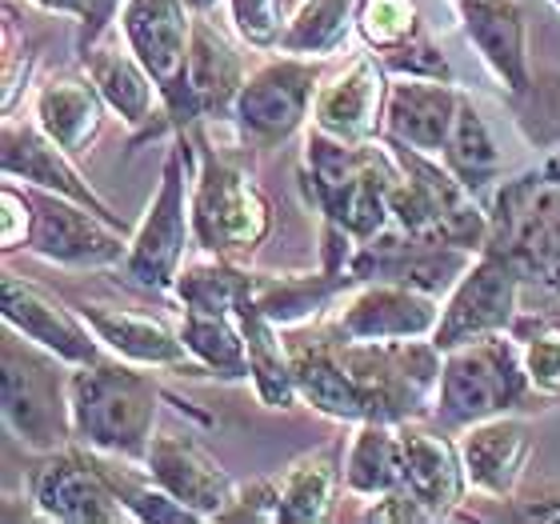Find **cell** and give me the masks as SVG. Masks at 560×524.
Listing matches in <instances>:
<instances>
[{"label":"cell","instance_id":"e0dca14e","mask_svg":"<svg viewBox=\"0 0 560 524\" xmlns=\"http://www.w3.org/2000/svg\"><path fill=\"white\" fill-rule=\"evenodd\" d=\"M400 441H405V489L417 497L429 521L453 516L468 489L460 449L436 432L417 429L409 420H400Z\"/></svg>","mask_w":560,"mask_h":524},{"label":"cell","instance_id":"52a82bcc","mask_svg":"<svg viewBox=\"0 0 560 524\" xmlns=\"http://www.w3.org/2000/svg\"><path fill=\"white\" fill-rule=\"evenodd\" d=\"M185 149H173L164 161L161 173V193L149 205L144 221H140L137 236L125 257V272L137 284L152 292L176 289L180 277V260L188 248V224H192V205L185 200Z\"/></svg>","mask_w":560,"mask_h":524},{"label":"cell","instance_id":"9c48e42d","mask_svg":"<svg viewBox=\"0 0 560 524\" xmlns=\"http://www.w3.org/2000/svg\"><path fill=\"white\" fill-rule=\"evenodd\" d=\"M320 89V69L313 60H272L257 77H248L241 96H236L233 117L241 125V137L272 149L280 140H289L308 117V105Z\"/></svg>","mask_w":560,"mask_h":524},{"label":"cell","instance_id":"83f0119b","mask_svg":"<svg viewBox=\"0 0 560 524\" xmlns=\"http://www.w3.org/2000/svg\"><path fill=\"white\" fill-rule=\"evenodd\" d=\"M444 164L453 168V176L472 197L501 173L497 140L489 137V125L480 120V113L468 105L465 96H460V113H456V125L448 132V144H444Z\"/></svg>","mask_w":560,"mask_h":524},{"label":"cell","instance_id":"44dd1931","mask_svg":"<svg viewBox=\"0 0 560 524\" xmlns=\"http://www.w3.org/2000/svg\"><path fill=\"white\" fill-rule=\"evenodd\" d=\"M81 316L93 325L101 345L125 357L132 364H173L180 369L188 357L180 333H168L152 316L129 313V308H108V304H81Z\"/></svg>","mask_w":560,"mask_h":524},{"label":"cell","instance_id":"4316f807","mask_svg":"<svg viewBox=\"0 0 560 524\" xmlns=\"http://www.w3.org/2000/svg\"><path fill=\"white\" fill-rule=\"evenodd\" d=\"M337 480H345L337 473V449H316V453L292 461L284 468V477L277 480L280 521L284 524L325 521L328 509H332Z\"/></svg>","mask_w":560,"mask_h":524},{"label":"cell","instance_id":"ac0fdd59","mask_svg":"<svg viewBox=\"0 0 560 524\" xmlns=\"http://www.w3.org/2000/svg\"><path fill=\"white\" fill-rule=\"evenodd\" d=\"M456 9L492 77L513 93H528L525 12L516 9V0H456Z\"/></svg>","mask_w":560,"mask_h":524},{"label":"cell","instance_id":"7c38bea8","mask_svg":"<svg viewBox=\"0 0 560 524\" xmlns=\"http://www.w3.org/2000/svg\"><path fill=\"white\" fill-rule=\"evenodd\" d=\"M144 468L173 492L176 501L188 504L200 521L224 516L236 501L229 473L188 432H161V436H152L149 453H144Z\"/></svg>","mask_w":560,"mask_h":524},{"label":"cell","instance_id":"5bb4252c","mask_svg":"<svg viewBox=\"0 0 560 524\" xmlns=\"http://www.w3.org/2000/svg\"><path fill=\"white\" fill-rule=\"evenodd\" d=\"M460 465H465L468 489L485 492V497H497V501H509L525 477L528 453H533V441H528L525 420L509 417H492L480 420V424H468L460 432Z\"/></svg>","mask_w":560,"mask_h":524},{"label":"cell","instance_id":"603a6c76","mask_svg":"<svg viewBox=\"0 0 560 524\" xmlns=\"http://www.w3.org/2000/svg\"><path fill=\"white\" fill-rule=\"evenodd\" d=\"M345 489L357 497H385L405 489V441L393 420H361L340 465Z\"/></svg>","mask_w":560,"mask_h":524},{"label":"cell","instance_id":"d590c367","mask_svg":"<svg viewBox=\"0 0 560 524\" xmlns=\"http://www.w3.org/2000/svg\"><path fill=\"white\" fill-rule=\"evenodd\" d=\"M45 12H65V16H77V21H84L89 16V0H36Z\"/></svg>","mask_w":560,"mask_h":524},{"label":"cell","instance_id":"8d00e7d4","mask_svg":"<svg viewBox=\"0 0 560 524\" xmlns=\"http://www.w3.org/2000/svg\"><path fill=\"white\" fill-rule=\"evenodd\" d=\"M188 9L192 12H205V9H212V4H217V0H185Z\"/></svg>","mask_w":560,"mask_h":524},{"label":"cell","instance_id":"2e32d148","mask_svg":"<svg viewBox=\"0 0 560 524\" xmlns=\"http://www.w3.org/2000/svg\"><path fill=\"white\" fill-rule=\"evenodd\" d=\"M456 113H460V93L453 89V81L409 77L388 89L385 129L393 140L417 152H444Z\"/></svg>","mask_w":560,"mask_h":524},{"label":"cell","instance_id":"8fae6325","mask_svg":"<svg viewBox=\"0 0 560 524\" xmlns=\"http://www.w3.org/2000/svg\"><path fill=\"white\" fill-rule=\"evenodd\" d=\"M441 325L436 296L397 280H369L337 313V333L349 340H424Z\"/></svg>","mask_w":560,"mask_h":524},{"label":"cell","instance_id":"ffe728a7","mask_svg":"<svg viewBox=\"0 0 560 524\" xmlns=\"http://www.w3.org/2000/svg\"><path fill=\"white\" fill-rule=\"evenodd\" d=\"M101 108H105V96L96 84L81 77H52L36 93V125L69 156H81L101 132Z\"/></svg>","mask_w":560,"mask_h":524},{"label":"cell","instance_id":"484cf974","mask_svg":"<svg viewBox=\"0 0 560 524\" xmlns=\"http://www.w3.org/2000/svg\"><path fill=\"white\" fill-rule=\"evenodd\" d=\"M185 349L197 357L200 369L224 376V381H241L248 376V345L245 328L236 313H212V308H185V325H180Z\"/></svg>","mask_w":560,"mask_h":524},{"label":"cell","instance_id":"ba28073f","mask_svg":"<svg viewBox=\"0 0 560 524\" xmlns=\"http://www.w3.org/2000/svg\"><path fill=\"white\" fill-rule=\"evenodd\" d=\"M33 200V233H28V248L36 257L57 260L69 268H105L120 265L129 257V245L117 229H108V217L96 209L69 200L60 193H40Z\"/></svg>","mask_w":560,"mask_h":524},{"label":"cell","instance_id":"7402d4cb","mask_svg":"<svg viewBox=\"0 0 560 524\" xmlns=\"http://www.w3.org/2000/svg\"><path fill=\"white\" fill-rule=\"evenodd\" d=\"M188 89L200 117H233L236 96L245 89V72L233 45L212 24L192 21V48H188Z\"/></svg>","mask_w":560,"mask_h":524},{"label":"cell","instance_id":"f546056e","mask_svg":"<svg viewBox=\"0 0 560 524\" xmlns=\"http://www.w3.org/2000/svg\"><path fill=\"white\" fill-rule=\"evenodd\" d=\"M357 28L369 40V48L388 53L420 33V12L412 0H361Z\"/></svg>","mask_w":560,"mask_h":524},{"label":"cell","instance_id":"d6a6232c","mask_svg":"<svg viewBox=\"0 0 560 524\" xmlns=\"http://www.w3.org/2000/svg\"><path fill=\"white\" fill-rule=\"evenodd\" d=\"M233 21L248 45L272 48L280 45L292 16L284 12V0H233Z\"/></svg>","mask_w":560,"mask_h":524},{"label":"cell","instance_id":"cb8c5ba5","mask_svg":"<svg viewBox=\"0 0 560 524\" xmlns=\"http://www.w3.org/2000/svg\"><path fill=\"white\" fill-rule=\"evenodd\" d=\"M236 321L245 328V345H248V376L257 385L260 400L269 408H289L296 400V376H292V357L289 349L280 345L277 325L260 313V304L253 301V284L236 304Z\"/></svg>","mask_w":560,"mask_h":524},{"label":"cell","instance_id":"1f68e13d","mask_svg":"<svg viewBox=\"0 0 560 524\" xmlns=\"http://www.w3.org/2000/svg\"><path fill=\"white\" fill-rule=\"evenodd\" d=\"M521 361L537 393H560V328L537 325V333H528L521 345Z\"/></svg>","mask_w":560,"mask_h":524},{"label":"cell","instance_id":"6da1fadb","mask_svg":"<svg viewBox=\"0 0 560 524\" xmlns=\"http://www.w3.org/2000/svg\"><path fill=\"white\" fill-rule=\"evenodd\" d=\"M72 396V436L96 453L120 456V461H140L149 453L152 420H156V400L161 388L156 381L125 364H77L69 381Z\"/></svg>","mask_w":560,"mask_h":524},{"label":"cell","instance_id":"d6986e66","mask_svg":"<svg viewBox=\"0 0 560 524\" xmlns=\"http://www.w3.org/2000/svg\"><path fill=\"white\" fill-rule=\"evenodd\" d=\"M4 173L21 176V181H33V185L48 188V193H60L69 200H81L89 209H96L101 217L113 221V212L101 197H96L89 181H81V173L69 164V152L60 149L57 140H48L40 125H12L4 129Z\"/></svg>","mask_w":560,"mask_h":524},{"label":"cell","instance_id":"8992f818","mask_svg":"<svg viewBox=\"0 0 560 524\" xmlns=\"http://www.w3.org/2000/svg\"><path fill=\"white\" fill-rule=\"evenodd\" d=\"M521 280H525L521 268L504 253L480 248V260L448 292V304L441 308V325L432 333V345L448 352L456 345H465V340L504 333L516 321Z\"/></svg>","mask_w":560,"mask_h":524},{"label":"cell","instance_id":"74e56055","mask_svg":"<svg viewBox=\"0 0 560 524\" xmlns=\"http://www.w3.org/2000/svg\"><path fill=\"white\" fill-rule=\"evenodd\" d=\"M557 4H560V0H557Z\"/></svg>","mask_w":560,"mask_h":524},{"label":"cell","instance_id":"4dcf8cb0","mask_svg":"<svg viewBox=\"0 0 560 524\" xmlns=\"http://www.w3.org/2000/svg\"><path fill=\"white\" fill-rule=\"evenodd\" d=\"M381 65L385 72H400V77H424V81H453V69H448V60L436 45H432V36L420 28L412 40L405 45L388 48L381 53Z\"/></svg>","mask_w":560,"mask_h":524},{"label":"cell","instance_id":"d4e9b609","mask_svg":"<svg viewBox=\"0 0 560 524\" xmlns=\"http://www.w3.org/2000/svg\"><path fill=\"white\" fill-rule=\"evenodd\" d=\"M84 72L89 81L101 89L105 105L113 113H120L125 125H149L152 117V89L156 81L149 77V69L140 65L137 53H120V48H105V45H89L81 53Z\"/></svg>","mask_w":560,"mask_h":524},{"label":"cell","instance_id":"3957f363","mask_svg":"<svg viewBox=\"0 0 560 524\" xmlns=\"http://www.w3.org/2000/svg\"><path fill=\"white\" fill-rule=\"evenodd\" d=\"M57 352L40 349L33 340L9 337L0 352L4 369V420L16 441L33 453H57L72 441V396Z\"/></svg>","mask_w":560,"mask_h":524},{"label":"cell","instance_id":"9a60e30c","mask_svg":"<svg viewBox=\"0 0 560 524\" xmlns=\"http://www.w3.org/2000/svg\"><path fill=\"white\" fill-rule=\"evenodd\" d=\"M385 65L357 57L340 77L316 89V129L340 140H369L376 132V117L385 113Z\"/></svg>","mask_w":560,"mask_h":524},{"label":"cell","instance_id":"f1b7e54d","mask_svg":"<svg viewBox=\"0 0 560 524\" xmlns=\"http://www.w3.org/2000/svg\"><path fill=\"white\" fill-rule=\"evenodd\" d=\"M361 0H304L301 9L292 12L284 36H280V48L296 53V57H328V53H337L340 40L352 28V9Z\"/></svg>","mask_w":560,"mask_h":524},{"label":"cell","instance_id":"7a4b0ae2","mask_svg":"<svg viewBox=\"0 0 560 524\" xmlns=\"http://www.w3.org/2000/svg\"><path fill=\"white\" fill-rule=\"evenodd\" d=\"M528 393H533V381L525 373L521 349L504 333H489L444 352L432 412L441 420V429L465 432L468 424L516 412Z\"/></svg>","mask_w":560,"mask_h":524},{"label":"cell","instance_id":"4fadbf2b","mask_svg":"<svg viewBox=\"0 0 560 524\" xmlns=\"http://www.w3.org/2000/svg\"><path fill=\"white\" fill-rule=\"evenodd\" d=\"M4 321H9L12 333L28 337L40 349L57 352L60 361L69 364H93L101 361V345H96V333L89 321H77V316L57 304L45 289H36L21 277H4Z\"/></svg>","mask_w":560,"mask_h":524},{"label":"cell","instance_id":"277c9868","mask_svg":"<svg viewBox=\"0 0 560 524\" xmlns=\"http://www.w3.org/2000/svg\"><path fill=\"white\" fill-rule=\"evenodd\" d=\"M120 28L129 36V48L140 57L164 96L168 120L176 132H185L200 117L192 89H188V48H192V21L185 0H125Z\"/></svg>","mask_w":560,"mask_h":524},{"label":"cell","instance_id":"836d02e7","mask_svg":"<svg viewBox=\"0 0 560 524\" xmlns=\"http://www.w3.org/2000/svg\"><path fill=\"white\" fill-rule=\"evenodd\" d=\"M33 233V200H24L16 188H4V229H0V245L16 248L28 245Z\"/></svg>","mask_w":560,"mask_h":524},{"label":"cell","instance_id":"5b68a950","mask_svg":"<svg viewBox=\"0 0 560 524\" xmlns=\"http://www.w3.org/2000/svg\"><path fill=\"white\" fill-rule=\"evenodd\" d=\"M192 233L217 257H245L269 233V205L245 168L224 156H205L192 188Z\"/></svg>","mask_w":560,"mask_h":524},{"label":"cell","instance_id":"e575fe53","mask_svg":"<svg viewBox=\"0 0 560 524\" xmlns=\"http://www.w3.org/2000/svg\"><path fill=\"white\" fill-rule=\"evenodd\" d=\"M117 4H120V0H89V16L81 21V40H77V48H81V53L89 45H96V36H101V28L113 21Z\"/></svg>","mask_w":560,"mask_h":524},{"label":"cell","instance_id":"30bf717a","mask_svg":"<svg viewBox=\"0 0 560 524\" xmlns=\"http://www.w3.org/2000/svg\"><path fill=\"white\" fill-rule=\"evenodd\" d=\"M28 497L36 513L48 521H72V524H117L129 516L120 504L108 477L96 465L93 449H57L45 453V461L28 473Z\"/></svg>","mask_w":560,"mask_h":524}]
</instances>
